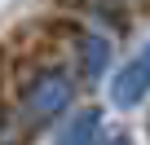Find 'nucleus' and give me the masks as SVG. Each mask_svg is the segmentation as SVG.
Instances as JSON below:
<instances>
[{
  "instance_id": "f257e3e1",
  "label": "nucleus",
  "mask_w": 150,
  "mask_h": 145,
  "mask_svg": "<svg viewBox=\"0 0 150 145\" xmlns=\"http://www.w3.org/2000/svg\"><path fill=\"white\" fill-rule=\"evenodd\" d=\"M71 92H75L71 75H62V70H44V75L27 88V97H22V114H27V123H44V119L62 114V110L71 106Z\"/></svg>"
},
{
  "instance_id": "f03ea898",
  "label": "nucleus",
  "mask_w": 150,
  "mask_h": 145,
  "mask_svg": "<svg viewBox=\"0 0 150 145\" xmlns=\"http://www.w3.org/2000/svg\"><path fill=\"white\" fill-rule=\"evenodd\" d=\"M146 92H150V44L141 53H132L124 62V70L110 79V101L119 110H132L137 101H146Z\"/></svg>"
},
{
  "instance_id": "7ed1b4c3",
  "label": "nucleus",
  "mask_w": 150,
  "mask_h": 145,
  "mask_svg": "<svg viewBox=\"0 0 150 145\" xmlns=\"http://www.w3.org/2000/svg\"><path fill=\"white\" fill-rule=\"evenodd\" d=\"M97 132H102V110H80L57 132L53 145H97Z\"/></svg>"
},
{
  "instance_id": "20e7f679",
  "label": "nucleus",
  "mask_w": 150,
  "mask_h": 145,
  "mask_svg": "<svg viewBox=\"0 0 150 145\" xmlns=\"http://www.w3.org/2000/svg\"><path fill=\"white\" fill-rule=\"evenodd\" d=\"M106 66H110V40L106 35H84V70L97 79Z\"/></svg>"
},
{
  "instance_id": "39448f33",
  "label": "nucleus",
  "mask_w": 150,
  "mask_h": 145,
  "mask_svg": "<svg viewBox=\"0 0 150 145\" xmlns=\"http://www.w3.org/2000/svg\"><path fill=\"white\" fill-rule=\"evenodd\" d=\"M97 145H132V141H128V132H106V141H97Z\"/></svg>"
}]
</instances>
